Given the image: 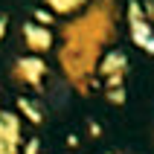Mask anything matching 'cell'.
Returning a JSON list of instances; mask_svg holds the SVG:
<instances>
[{
	"label": "cell",
	"instance_id": "obj_4",
	"mask_svg": "<svg viewBox=\"0 0 154 154\" xmlns=\"http://www.w3.org/2000/svg\"><path fill=\"white\" fill-rule=\"evenodd\" d=\"M128 32H131V41L137 44L140 50H146L148 55L154 52V35H151V23L146 17L143 20H128Z\"/></svg>",
	"mask_w": 154,
	"mask_h": 154
},
{
	"label": "cell",
	"instance_id": "obj_11",
	"mask_svg": "<svg viewBox=\"0 0 154 154\" xmlns=\"http://www.w3.org/2000/svg\"><path fill=\"white\" fill-rule=\"evenodd\" d=\"M38 148H41V140L38 137H32L29 143H26V154H38Z\"/></svg>",
	"mask_w": 154,
	"mask_h": 154
},
{
	"label": "cell",
	"instance_id": "obj_5",
	"mask_svg": "<svg viewBox=\"0 0 154 154\" xmlns=\"http://www.w3.org/2000/svg\"><path fill=\"white\" fill-rule=\"evenodd\" d=\"M125 70H128V55L122 50H111L99 64V76H116V73L125 76Z\"/></svg>",
	"mask_w": 154,
	"mask_h": 154
},
{
	"label": "cell",
	"instance_id": "obj_1",
	"mask_svg": "<svg viewBox=\"0 0 154 154\" xmlns=\"http://www.w3.org/2000/svg\"><path fill=\"white\" fill-rule=\"evenodd\" d=\"M20 148V116L0 111V154H17Z\"/></svg>",
	"mask_w": 154,
	"mask_h": 154
},
{
	"label": "cell",
	"instance_id": "obj_8",
	"mask_svg": "<svg viewBox=\"0 0 154 154\" xmlns=\"http://www.w3.org/2000/svg\"><path fill=\"white\" fill-rule=\"evenodd\" d=\"M32 17H35L32 23H38V26H47V29L52 26V12H47V9H35Z\"/></svg>",
	"mask_w": 154,
	"mask_h": 154
},
{
	"label": "cell",
	"instance_id": "obj_13",
	"mask_svg": "<svg viewBox=\"0 0 154 154\" xmlns=\"http://www.w3.org/2000/svg\"><path fill=\"white\" fill-rule=\"evenodd\" d=\"M87 128H90V134H93V137H99V134H102V128H99V122H87Z\"/></svg>",
	"mask_w": 154,
	"mask_h": 154
},
{
	"label": "cell",
	"instance_id": "obj_9",
	"mask_svg": "<svg viewBox=\"0 0 154 154\" xmlns=\"http://www.w3.org/2000/svg\"><path fill=\"white\" fill-rule=\"evenodd\" d=\"M105 96H108V102H111V105H125V90H122V87L105 90Z\"/></svg>",
	"mask_w": 154,
	"mask_h": 154
},
{
	"label": "cell",
	"instance_id": "obj_10",
	"mask_svg": "<svg viewBox=\"0 0 154 154\" xmlns=\"http://www.w3.org/2000/svg\"><path fill=\"white\" fill-rule=\"evenodd\" d=\"M122 82H125V76H122V73H116V76H105V90L122 87Z\"/></svg>",
	"mask_w": 154,
	"mask_h": 154
},
{
	"label": "cell",
	"instance_id": "obj_12",
	"mask_svg": "<svg viewBox=\"0 0 154 154\" xmlns=\"http://www.w3.org/2000/svg\"><path fill=\"white\" fill-rule=\"evenodd\" d=\"M6 29H9V17L3 15V17H0V41H3V35H6Z\"/></svg>",
	"mask_w": 154,
	"mask_h": 154
},
{
	"label": "cell",
	"instance_id": "obj_7",
	"mask_svg": "<svg viewBox=\"0 0 154 154\" xmlns=\"http://www.w3.org/2000/svg\"><path fill=\"white\" fill-rule=\"evenodd\" d=\"M44 3H47L52 12H58V15H70V12H79L87 0H44Z\"/></svg>",
	"mask_w": 154,
	"mask_h": 154
},
{
	"label": "cell",
	"instance_id": "obj_2",
	"mask_svg": "<svg viewBox=\"0 0 154 154\" xmlns=\"http://www.w3.org/2000/svg\"><path fill=\"white\" fill-rule=\"evenodd\" d=\"M15 79L17 82H23V85L29 87H41V79L47 76V64H44V58H38V55H23V58L15 61Z\"/></svg>",
	"mask_w": 154,
	"mask_h": 154
},
{
	"label": "cell",
	"instance_id": "obj_3",
	"mask_svg": "<svg viewBox=\"0 0 154 154\" xmlns=\"http://www.w3.org/2000/svg\"><path fill=\"white\" fill-rule=\"evenodd\" d=\"M23 41H26V47L32 52H47L52 47V32L47 26H38L32 20H26L23 23Z\"/></svg>",
	"mask_w": 154,
	"mask_h": 154
},
{
	"label": "cell",
	"instance_id": "obj_6",
	"mask_svg": "<svg viewBox=\"0 0 154 154\" xmlns=\"http://www.w3.org/2000/svg\"><path fill=\"white\" fill-rule=\"evenodd\" d=\"M17 111L23 113V116H26L29 122H32V125H41V122H44V113H41V108H38L35 102H29L26 96H17Z\"/></svg>",
	"mask_w": 154,
	"mask_h": 154
}]
</instances>
